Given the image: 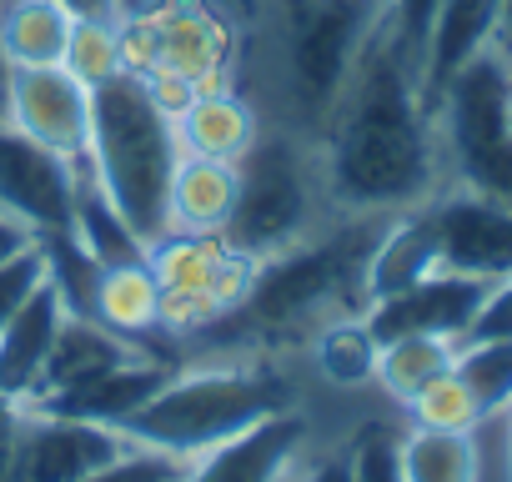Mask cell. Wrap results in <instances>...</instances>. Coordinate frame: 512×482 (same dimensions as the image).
<instances>
[{
  "label": "cell",
  "mask_w": 512,
  "mask_h": 482,
  "mask_svg": "<svg viewBox=\"0 0 512 482\" xmlns=\"http://www.w3.org/2000/svg\"><path fill=\"white\" fill-rule=\"evenodd\" d=\"M11 76H16V66L6 61V51H0V126L11 121Z\"/></svg>",
  "instance_id": "obj_40"
},
{
  "label": "cell",
  "mask_w": 512,
  "mask_h": 482,
  "mask_svg": "<svg viewBox=\"0 0 512 482\" xmlns=\"http://www.w3.org/2000/svg\"><path fill=\"white\" fill-rule=\"evenodd\" d=\"M272 482H302V472H297V467H287V472H282V477H272Z\"/></svg>",
  "instance_id": "obj_43"
},
{
  "label": "cell",
  "mask_w": 512,
  "mask_h": 482,
  "mask_svg": "<svg viewBox=\"0 0 512 482\" xmlns=\"http://www.w3.org/2000/svg\"><path fill=\"white\" fill-rule=\"evenodd\" d=\"M322 181L332 211H412L442 191V151L422 66L397 36L392 16L357 61L322 136Z\"/></svg>",
  "instance_id": "obj_1"
},
{
  "label": "cell",
  "mask_w": 512,
  "mask_h": 482,
  "mask_svg": "<svg viewBox=\"0 0 512 482\" xmlns=\"http://www.w3.org/2000/svg\"><path fill=\"white\" fill-rule=\"evenodd\" d=\"M126 71L146 81L156 106L176 116L201 91H226L236 71V26L216 0H146L121 16Z\"/></svg>",
  "instance_id": "obj_6"
},
{
  "label": "cell",
  "mask_w": 512,
  "mask_h": 482,
  "mask_svg": "<svg viewBox=\"0 0 512 482\" xmlns=\"http://www.w3.org/2000/svg\"><path fill=\"white\" fill-rule=\"evenodd\" d=\"M302 482H347V447L342 452H327L322 462H312L302 472Z\"/></svg>",
  "instance_id": "obj_39"
},
{
  "label": "cell",
  "mask_w": 512,
  "mask_h": 482,
  "mask_svg": "<svg viewBox=\"0 0 512 482\" xmlns=\"http://www.w3.org/2000/svg\"><path fill=\"white\" fill-rule=\"evenodd\" d=\"M61 322H66V302H61L56 282L41 277L36 292L16 307V317L6 322V332H0V397H11V402L31 397Z\"/></svg>",
  "instance_id": "obj_21"
},
{
  "label": "cell",
  "mask_w": 512,
  "mask_h": 482,
  "mask_svg": "<svg viewBox=\"0 0 512 482\" xmlns=\"http://www.w3.org/2000/svg\"><path fill=\"white\" fill-rule=\"evenodd\" d=\"M432 16H437V0H392V26L407 41V51L417 56V66H422V46H427Z\"/></svg>",
  "instance_id": "obj_34"
},
{
  "label": "cell",
  "mask_w": 512,
  "mask_h": 482,
  "mask_svg": "<svg viewBox=\"0 0 512 482\" xmlns=\"http://www.w3.org/2000/svg\"><path fill=\"white\" fill-rule=\"evenodd\" d=\"M407 412H412V427H432V432H472L482 422V412H477V402H472V392L462 387L457 372L432 377L407 402Z\"/></svg>",
  "instance_id": "obj_30"
},
{
  "label": "cell",
  "mask_w": 512,
  "mask_h": 482,
  "mask_svg": "<svg viewBox=\"0 0 512 482\" xmlns=\"http://www.w3.org/2000/svg\"><path fill=\"white\" fill-rule=\"evenodd\" d=\"M181 161L171 116L141 76L121 71L91 91V176L121 221L146 241L166 236V191Z\"/></svg>",
  "instance_id": "obj_4"
},
{
  "label": "cell",
  "mask_w": 512,
  "mask_h": 482,
  "mask_svg": "<svg viewBox=\"0 0 512 482\" xmlns=\"http://www.w3.org/2000/svg\"><path fill=\"white\" fill-rule=\"evenodd\" d=\"M11 126L66 161H91V91L66 66H16Z\"/></svg>",
  "instance_id": "obj_14"
},
{
  "label": "cell",
  "mask_w": 512,
  "mask_h": 482,
  "mask_svg": "<svg viewBox=\"0 0 512 482\" xmlns=\"http://www.w3.org/2000/svg\"><path fill=\"white\" fill-rule=\"evenodd\" d=\"M457 362V342L447 337H392L377 347V382L387 387V397H397L402 407L442 372H452Z\"/></svg>",
  "instance_id": "obj_25"
},
{
  "label": "cell",
  "mask_w": 512,
  "mask_h": 482,
  "mask_svg": "<svg viewBox=\"0 0 512 482\" xmlns=\"http://www.w3.org/2000/svg\"><path fill=\"white\" fill-rule=\"evenodd\" d=\"M492 277H467V272H432L427 282L397 292V297H382L362 312L367 332L382 342L392 337H447V342H462L472 317L482 312V302L492 297Z\"/></svg>",
  "instance_id": "obj_12"
},
{
  "label": "cell",
  "mask_w": 512,
  "mask_h": 482,
  "mask_svg": "<svg viewBox=\"0 0 512 482\" xmlns=\"http://www.w3.org/2000/svg\"><path fill=\"white\" fill-rule=\"evenodd\" d=\"M312 437V422L302 407H287L267 422H256L206 452H196L181 472V482H272L287 467H297L302 447Z\"/></svg>",
  "instance_id": "obj_15"
},
{
  "label": "cell",
  "mask_w": 512,
  "mask_h": 482,
  "mask_svg": "<svg viewBox=\"0 0 512 482\" xmlns=\"http://www.w3.org/2000/svg\"><path fill=\"white\" fill-rule=\"evenodd\" d=\"M452 372L472 392L477 412L492 417L512 402V337H487V342H457Z\"/></svg>",
  "instance_id": "obj_28"
},
{
  "label": "cell",
  "mask_w": 512,
  "mask_h": 482,
  "mask_svg": "<svg viewBox=\"0 0 512 482\" xmlns=\"http://www.w3.org/2000/svg\"><path fill=\"white\" fill-rule=\"evenodd\" d=\"M181 457H166V452H146V447H136L131 457H121L116 467H106V472H96V477H86V482H141V477H151V472H166V467H176Z\"/></svg>",
  "instance_id": "obj_35"
},
{
  "label": "cell",
  "mask_w": 512,
  "mask_h": 482,
  "mask_svg": "<svg viewBox=\"0 0 512 482\" xmlns=\"http://www.w3.org/2000/svg\"><path fill=\"white\" fill-rule=\"evenodd\" d=\"M176 367H181V362H171V357H161V352H136V357L116 362L111 372H101V377H91V382H81V387H71V392H61V397L31 402L26 412H61V417H86V422L116 427V422H126L136 407H146V402L166 387V377H171Z\"/></svg>",
  "instance_id": "obj_16"
},
{
  "label": "cell",
  "mask_w": 512,
  "mask_h": 482,
  "mask_svg": "<svg viewBox=\"0 0 512 482\" xmlns=\"http://www.w3.org/2000/svg\"><path fill=\"white\" fill-rule=\"evenodd\" d=\"M16 447H21V402L0 397V482H16Z\"/></svg>",
  "instance_id": "obj_36"
},
{
  "label": "cell",
  "mask_w": 512,
  "mask_h": 482,
  "mask_svg": "<svg viewBox=\"0 0 512 482\" xmlns=\"http://www.w3.org/2000/svg\"><path fill=\"white\" fill-rule=\"evenodd\" d=\"M136 447L86 417H61V412H26L21 407V447H16V482H86Z\"/></svg>",
  "instance_id": "obj_11"
},
{
  "label": "cell",
  "mask_w": 512,
  "mask_h": 482,
  "mask_svg": "<svg viewBox=\"0 0 512 482\" xmlns=\"http://www.w3.org/2000/svg\"><path fill=\"white\" fill-rule=\"evenodd\" d=\"M287 407H297V387L277 367V357H201V362H181L146 407L116 422V432L131 447L191 462L196 452Z\"/></svg>",
  "instance_id": "obj_3"
},
{
  "label": "cell",
  "mask_w": 512,
  "mask_h": 482,
  "mask_svg": "<svg viewBox=\"0 0 512 482\" xmlns=\"http://www.w3.org/2000/svg\"><path fill=\"white\" fill-rule=\"evenodd\" d=\"M236 206V166L181 156L166 191V231H226Z\"/></svg>",
  "instance_id": "obj_23"
},
{
  "label": "cell",
  "mask_w": 512,
  "mask_h": 482,
  "mask_svg": "<svg viewBox=\"0 0 512 482\" xmlns=\"http://www.w3.org/2000/svg\"><path fill=\"white\" fill-rule=\"evenodd\" d=\"M387 211H337L297 247L256 262L251 292L236 312L181 342V362L201 357H277L297 342H312L327 322L367 312V262Z\"/></svg>",
  "instance_id": "obj_2"
},
{
  "label": "cell",
  "mask_w": 512,
  "mask_h": 482,
  "mask_svg": "<svg viewBox=\"0 0 512 482\" xmlns=\"http://www.w3.org/2000/svg\"><path fill=\"white\" fill-rule=\"evenodd\" d=\"M497 46L512 56V0H502V31H497Z\"/></svg>",
  "instance_id": "obj_41"
},
{
  "label": "cell",
  "mask_w": 512,
  "mask_h": 482,
  "mask_svg": "<svg viewBox=\"0 0 512 482\" xmlns=\"http://www.w3.org/2000/svg\"><path fill=\"white\" fill-rule=\"evenodd\" d=\"M86 91L106 86L111 76L126 71V56H121V31L106 26V21H76L71 26V41H66V61H61Z\"/></svg>",
  "instance_id": "obj_29"
},
{
  "label": "cell",
  "mask_w": 512,
  "mask_h": 482,
  "mask_svg": "<svg viewBox=\"0 0 512 482\" xmlns=\"http://www.w3.org/2000/svg\"><path fill=\"white\" fill-rule=\"evenodd\" d=\"M327 181H322V151L307 131H267L251 141V151L236 161V206L226 221V241L246 257H272L297 247L322 221H332Z\"/></svg>",
  "instance_id": "obj_5"
},
{
  "label": "cell",
  "mask_w": 512,
  "mask_h": 482,
  "mask_svg": "<svg viewBox=\"0 0 512 482\" xmlns=\"http://www.w3.org/2000/svg\"><path fill=\"white\" fill-rule=\"evenodd\" d=\"M71 26L76 21L56 0H11L0 11V51L11 66H61Z\"/></svg>",
  "instance_id": "obj_24"
},
{
  "label": "cell",
  "mask_w": 512,
  "mask_h": 482,
  "mask_svg": "<svg viewBox=\"0 0 512 482\" xmlns=\"http://www.w3.org/2000/svg\"><path fill=\"white\" fill-rule=\"evenodd\" d=\"M432 272H442V241H437V226H432V211L427 201L412 206V211H397L387 221V231L377 236L372 247V262H367V307L382 302V297H397L417 282H427Z\"/></svg>",
  "instance_id": "obj_18"
},
{
  "label": "cell",
  "mask_w": 512,
  "mask_h": 482,
  "mask_svg": "<svg viewBox=\"0 0 512 482\" xmlns=\"http://www.w3.org/2000/svg\"><path fill=\"white\" fill-rule=\"evenodd\" d=\"M312 362H317V372L332 387H362V382H372L377 377V337L367 332L362 312L327 322L312 337Z\"/></svg>",
  "instance_id": "obj_27"
},
{
  "label": "cell",
  "mask_w": 512,
  "mask_h": 482,
  "mask_svg": "<svg viewBox=\"0 0 512 482\" xmlns=\"http://www.w3.org/2000/svg\"><path fill=\"white\" fill-rule=\"evenodd\" d=\"M56 6H61L71 21H106V26H121V16H126V0H56Z\"/></svg>",
  "instance_id": "obj_37"
},
{
  "label": "cell",
  "mask_w": 512,
  "mask_h": 482,
  "mask_svg": "<svg viewBox=\"0 0 512 482\" xmlns=\"http://www.w3.org/2000/svg\"><path fill=\"white\" fill-rule=\"evenodd\" d=\"M91 317L101 327H111L116 337L156 352V342H166L161 332V287L151 277L146 262H126V267H101L96 277V302H91ZM166 357V352H161ZM176 362V357H171Z\"/></svg>",
  "instance_id": "obj_22"
},
{
  "label": "cell",
  "mask_w": 512,
  "mask_h": 482,
  "mask_svg": "<svg viewBox=\"0 0 512 482\" xmlns=\"http://www.w3.org/2000/svg\"><path fill=\"white\" fill-rule=\"evenodd\" d=\"M502 31V0H437V16L422 46V96L427 106L447 86L452 71H462L477 51L497 46Z\"/></svg>",
  "instance_id": "obj_19"
},
{
  "label": "cell",
  "mask_w": 512,
  "mask_h": 482,
  "mask_svg": "<svg viewBox=\"0 0 512 482\" xmlns=\"http://www.w3.org/2000/svg\"><path fill=\"white\" fill-rule=\"evenodd\" d=\"M402 482H477L472 432H402Z\"/></svg>",
  "instance_id": "obj_26"
},
{
  "label": "cell",
  "mask_w": 512,
  "mask_h": 482,
  "mask_svg": "<svg viewBox=\"0 0 512 482\" xmlns=\"http://www.w3.org/2000/svg\"><path fill=\"white\" fill-rule=\"evenodd\" d=\"M437 241H442V272L467 277H512V206L477 196L467 186H447L427 201Z\"/></svg>",
  "instance_id": "obj_13"
},
{
  "label": "cell",
  "mask_w": 512,
  "mask_h": 482,
  "mask_svg": "<svg viewBox=\"0 0 512 482\" xmlns=\"http://www.w3.org/2000/svg\"><path fill=\"white\" fill-rule=\"evenodd\" d=\"M392 0H287V91L307 136L327 126Z\"/></svg>",
  "instance_id": "obj_8"
},
{
  "label": "cell",
  "mask_w": 512,
  "mask_h": 482,
  "mask_svg": "<svg viewBox=\"0 0 512 482\" xmlns=\"http://www.w3.org/2000/svg\"><path fill=\"white\" fill-rule=\"evenodd\" d=\"M31 241H36V231H26L16 216H6V211H0V262H11L16 252H26Z\"/></svg>",
  "instance_id": "obj_38"
},
{
  "label": "cell",
  "mask_w": 512,
  "mask_h": 482,
  "mask_svg": "<svg viewBox=\"0 0 512 482\" xmlns=\"http://www.w3.org/2000/svg\"><path fill=\"white\" fill-rule=\"evenodd\" d=\"M146 267L161 287V332L176 352L236 312L256 277V257L236 252L221 231H166L146 247Z\"/></svg>",
  "instance_id": "obj_9"
},
{
  "label": "cell",
  "mask_w": 512,
  "mask_h": 482,
  "mask_svg": "<svg viewBox=\"0 0 512 482\" xmlns=\"http://www.w3.org/2000/svg\"><path fill=\"white\" fill-rule=\"evenodd\" d=\"M507 126H512V91H507Z\"/></svg>",
  "instance_id": "obj_44"
},
{
  "label": "cell",
  "mask_w": 512,
  "mask_h": 482,
  "mask_svg": "<svg viewBox=\"0 0 512 482\" xmlns=\"http://www.w3.org/2000/svg\"><path fill=\"white\" fill-rule=\"evenodd\" d=\"M171 131H176V146L181 156H206V161H226L236 166L251 141L262 136V116H256V106L226 86V91H201L191 96L176 116H171Z\"/></svg>",
  "instance_id": "obj_17"
},
{
  "label": "cell",
  "mask_w": 512,
  "mask_h": 482,
  "mask_svg": "<svg viewBox=\"0 0 512 482\" xmlns=\"http://www.w3.org/2000/svg\"><path fill=\"white\" fill-rule=\"evenodd\" d=\"M136 352H146V347L116 337V332L101 327L96 317H71V312H66V322H61V332H56L46 362H41V377H36V387H31V397H26L21 407L46 402V397H61V392H71V387H81V382L111 372L116 362H126V357H136Z\"/></svg>",
  "instance_id": "obj_20"
},
{
  "label": "cell",
  "mask_w": 512,
  "mask_h": 482,
  "mask_svg": "<svg viewBox=\"0 0 512 482\" xmlns=\"http://www.w3.org/2000/svg\"><path fill=\"white\" fill-rule=\"evenodd\" d=\"M76 181L81 161H66L16 131L11 121L0 126V211L16 216L36 236L76 231Z\"/></svg>",
  "instance_id": "obj_10"
},
{
  "label": "cell",
  "mask_w": 512,
  "mask_h": 482,
  "mask_svg": "<svg viewBox=\"0 0 512 482\" xmlns=\"http://www.w3.org/2000/svg\"><path fill=\"white\" fill-rule=\"evenodd\" d=\"M181 472H186V462H176V467H166V472H151V477H141V482H181Z\"/></svg>",
  "instance_id": "obj_42"
},
{
  "label": "cell",
  "mask_w": 512,
  "mask_h": 482,
  "mask_svg": "<svg viewBox=\"0 0 512 482\" xmlns=\"http://www.w3.org/2000/svg\"><path fill=\"white\" fill-rule=\"evenodd\" d=\"M347 482H402V432L362 422L347 442Z\"/></svg>",
  "instance_id": "obj_31"
},
{
  "label": "cell",
  "mask_w": 512,
  "mask_h": 482,
  "mask_svg": "<svg viewBox=\"0 0 512 482\" xmlns=\"http://www.w3.org/2000/svg\"><path fill=\"white\" fill-rule=\"evenodd\" d=\"M512 56L502 46L477 51L432 101L437 151L452 171V186L512 206V126H507Z\"/></svg>",
  "instance_id": "obj_7"
},
{
  "label": "cell",
  "mask_w": 512,
  "mask_h": 482,
  "mask_svg": "<svg viewBox=\"0 0 512 482\" xmlns=\"http://www.w3.org/2000/svg\"><path fill=\"white\" fill-rule=\"evenodd\" d=\"M41 277H46V252H41V241H31V247L16 252L11 262H0V332H6V322L16 317V307L36 292Z\"/></svg>",
  "instance_id": "obj_32"
},
{
  "label": "cell",
  "mask_w": 512,
  "mask_h": 482,
  "mask_svg": "<svg viewBox=\"0 0 512 482\" xmlns=\"http://www.w3.org/2000/svg\"><path fill=\"white\" fill-rule=\"evenodd\" d=\"M487 337H512V277L492 287V297L482 302V312L472 317L462 342H487Z\"/></svg>",
  "instance_id": "obj_33"
}]
</instances>
